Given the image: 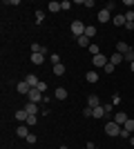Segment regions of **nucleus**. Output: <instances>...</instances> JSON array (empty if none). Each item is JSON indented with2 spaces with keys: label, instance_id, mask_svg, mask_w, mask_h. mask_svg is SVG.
Returning a JSON list of instances; mask_svg holds the SVG:
<instances>
[{
  "label": "nucleus",
  "instance_id": "30",
  "mask_svg": "<svg viewBox=\"0 0 134 149\" xmlns=\"http://www.w3.org/2000/svg\"><path fill=\"white\" fill-rule=\"evenodd\" d=\"M60 9H63V11L72 9V2H69V0H63V2H60Z\"/></svg>",
  "mask_w": 134,
  "mask_h": 149
},
{
  "label": "nucleus",
  "instance_id": "16",
  "mask_svg": "<svg viewBox=\"0 0 134 149\" xmlns=\"http://www.w3.org/2000/svg\"><path fill=\"white\" fill-rule=\"evenodd\" d=\"M112 22H114L116 27H125V16H123V13H119V16H114V18H112Z\"/></svg>",
  "mask_w": 134,
  "mask_h": 149
},
{
  "label": "nucleus",
  "instance_id": "36",
  "mask_svg": "<svg viewBox=\"0 0 134 149\" xmlns=\"http://www.w3.org/2000/svg\"><path fill=\"white\" fill-rule=\"evenodd\" d=\"M119 136H121V138H130L132 134H130V131H125V129H121V134H119Z\"/></svg>",
  "mask_w": 134,
  "mask_h": 149
},
{
  "label": "nucleus",
  "instance_id": "3",
  "mask_svg": "<svg viewBox=\"0 0 134 149\" xmlns=\"http://www.w3.org/2000/svg\"><path fill=\"white\" fill-rule=\"evenodd\" d=\"M27 100H29V102H36V105H38L40 100H45V96H43V93H40L36 87H34L32 91H29V96H27Z\"/></svg>",
  "mask_w": 134,
  "mask_h": 149
},
{
  "label": "nucleus",
  "instance_id": "15",
  "mask_svg": "<svg viewBox=\"0 0 134 149\" xmlns=\"http://www.w3.org/2000/svg\"><path fill=\"white\" fill-rule=\"evenodd\" d=\"M13 116H16V120H18V123H25V120H27V116H29V113H27L25 109H18V111L13 113Z\"/></svg>",
  "mask_w": 134,
  "mask_h": 149
},
{
  "label": "nucleus",
  "instance_id": "13",
  "mask_svg": "<svg viewBox=\"0 0 134 149\" xmlns=\"http://www.w3.org/2000/svg\"><path fill=\"white\" fill-rule=\"evenodd\" d=\"M130 49H132V47H130L128 42H116V51H119V54H123V56H125Z\"/></svg>",
  "mask_w": 134,
  "mask_h": 149
},
{
  "label": "nucleus",
  "instance_id": "5",
  "mask_svg": "<svg viewBox=\"0 0 134 149\" xmlns=\"http://www.w3.org/2000/svg\"><path fill=\"white\" fill-rule=\"evenodd\" d=\"M123 16H125V29H134V9L125 11Z\"/></svg>",
  "mask_w": 134,
  "mask_h": 149
},
{
  "label": "nucleus",
  "instance_id": "39",
  "mask_svg": "<svg viewBox=\"0 0 134 149\" xmlns=\"http://www.w3.org/2000/svg\"><path fill=\"white\" fill-rule=\"evenodd\" d=\"M94 149H98V147H94Z\"/></svg>",
  "mask_w": 134,
  "mask_h": 149
},
{
  "label": "nucleus",
  "instance_id": "23",
  "mask_svg": "<svg viewBox=\"0 0 134 149\" xmlns=\"http://www.w3.org/2000/svg\"><path fill=\"white\" fill-rule=\"evenodd\" d=\"M36 123H38V116H34V113H29V116H27V120H25L27 127H34Z\"/></svg>",
  "mask_w": 134,
  "mask_h": 149
},
{
  "label": "nucleus",
  "instance_id": "35",
  "mask_svg": "<svg viewBox=\"0 0 134 149\" xmlns=\"http://www.w3.org/2000/svg\"><path fill=\"white\" fill-rule=\"evenodd\" d=\"M51 62H54V65H58V62H60V56H58V54H51V58H49Z\"/></svg>",
  "mask_w": 134,
  "mask_h": 149
},
{
  "label": "nucleus",
  "instance_id": "6",
  "mask_svg": "<svg viewBox=\"0 0 134 149\" xmlns=\"http://www.w3.org/2000/svg\"><path fill=\"white\" fill-rule=\"evenodd\" d=\"M16 89H18V93H22V96H29V91H32V87H29V82H27V80L18 82V85H16Z\"/></svg>",
  "mask_w": 134,
  "mask_h": 149
},
{
  "label": "nucleus",
  "instance_id": "18",
  "mask_svg": "<svg viewBox=\"0 0 134 149\" xmlns=\"http://www.w3.org/2000/svg\"><path fill=\"white\" fill-rule=\"evenodd\" d=\"M85 80H87V82H96V80H98V74L92 69V71H87V74H85Z\"/></svg>",
  "mask_w": 134,
  "mask_h": 149
},
{
  "label": "nucleus",
  "instance_id": "34",
  "mask_svg": "<svg viewBox=\"0 0 134 149\" xmlns=\"http://www.w3.org/2000/svg\"><path fill=\"white\" fill-rule=\"evenodd\" d=\"M25 140H27V143H29V145H34V143H36V140H38V138L34 136V134H29V136H27V138H25Z\"/></svg>",
  "mask_w": 134,
  "mask_h": 149
},
{
  "label": "nucleus",
  "instance_id": "20",
  "mask_svg": "<svg viewBox=\"0 0 134 149\" xmlns=\"http://www.w3.org/2000/svg\"><path fill=\"white\" fill-rule=\"evenodd\" d=\"M76 42L81 45V47H87V49H89V45H92V40H89L87 36H81V38H76Z\"/></svg>",
  "mask_w": 134,
  "mask_h": 149
},
{
  "label": "nucleus",
  "instance_id": "28",
  "mask_svg": "<svg viewBox=\"0 0 134 149\" xmlns=\"http://www.w3.org/2000/svg\"><path fill=\"white\" fill-rule=\"evenodd\" d=\"M83 116H85V118H92V116H94V109H92V107H85V109H83Z\"/></svg>",
  "mask_w": 134,
  "mask_h": 149
},
{
  "label": "nucleus",
  "instance_id": "10",
  "mask_svg": "<svg viewBox=\"0 0 134 149\" xmlns=\"http://www.w3.org/2000/svg\"><path fill=\"white\" fill-rule=\"evenodd\" d=\"M16 136H18V138H27V136H29V127H27V125L22 123V125L18 127V129H16Z\"/></svg>",
  "mask_w": 134,
  "mask_h": 149
},
{
  "label": "nucleus",
  "instance_id": "9",
  "mask_svg": "<svg viewBox=\"0 0 134 149\" xmlns=\"http://www.w3.org/2000/svg\"><path fill=\"white\" fill-rule=\"evenodd\" d=\"M87 107H92V109H96V107H101V100H98V96H87Z\"/></svg>",
  "mask_w": 134,
  "mask_h": 149
},
{
  "label": "nucleus",
  "instance_id": "33",
  "mask_svg": "<svg viewBox=\"0 0 134 149\" xmlns=\"http://www.w3.org/2000/svg\"><path fill=\"white\" fill-rule=\"evenodd\" d=\"M89 51H92V56H98V54H101V51H98V47H96V45H89Z\"/></svg>",
  "mask_w": 134,
  "mask_h": 149
},
{
  "label": "nucleus",
  "instance_id": "32",
  "mask_svg": "<svg viewBox=\"0 0 134 149\" xmlns=\"http://www.w3.org/2000/svg\"><path fill=\"white\" fill-rule=\"evenodd\" d=\"M43 20H45V11H36V22H38V25H40Z\"/></svg>",
  "mask_w": 134,
  "mask_h": 149
},
{
  "label": "nucleus",
  "instance_id": "38",
  "mask_svg": "<svg viewBox=\"0 0 134 149\" xmlns=\"http://www.w3.org/2000/svg\"><path fill=\"white\" fill-rule=\"evenodd\" d=\"M130 143H132V147H134V136H130Z\"/></svg>",
  "mask_w": 134,
  "mask_h": 149
},
{
  "label": "nucleus",
  "instance_id": "29",
  "mask_svg": "<svg viewBox=\"0 0 134 149\" xmlns=\"http://www.w3.org/2000/svg\"><path fill=\"white\" fill-rule=\"evenodd\" d=\"M32 54H43V47H40L38 42H34L32 45Z\"/></svg>",
  "mask_w": 134,
  "mask_h": 149
},
{
  "label": "nucleus",
  "instance_id": "37",
  "mask_svg": "<svg viewBox=\"0 0 134 149\" xmlns=\"http://www.w3.org/2000/svg\"><path fill=\"white\" fill-rule=\"evenodd\" d=\"M130 71H132V74H134V62H130Z\"/></svg>",
  "mask_w": 134,
  "mask_h": 149
},
{
  "label": "nucleus",
  "instance_id": "11",
  "mask_svg": "<svg viewBox=\"0 0 134 149\" xmlns=\"http://www.w3.org/2000/svg\"><path fill=\"white\" fill-rule=\"evenodd\" d=\"M22 109H25L27 113H34V116L38 113V105H36V102H29V100H27V105L22 107Z\"/></svg>",
  "mask_w": 134,
  "mask_h": 149
},
{
  "label": "nucleus",
  "instance_id": "25",
  "mask_svg": "<svg viewBox=\"0 0 134 149\" xmlns=\"http://www.w3.org/2000/svg\"><path fill=\"white\" fill-rule=\"evenodd\" d=\"M123 129L132 134V131H134V118H128V120H125V125H123Z\"/></svg>",
  "mask_w": 134,
  "mask_h": 149
},
{
  "label": "nucleus",
  "instance_id": "12",
  "mask_svg": "<svg viewBox=\"0 0 134 149\" xmlns=\"http://www.w3.org/2000/svg\"><path fill=\"white\" fill-rule=\"evenodd\" d=\"M25 80L29 82V87H32V89H34V87H38V82H40V80H38V76H34V74L25 76Z\"/></svg>",
  "mask_w": 134,
  "mask_h": 149
},
{
  "label": "nucleus",
  "instance_id": "8",
  "mask_svg": "<svg viewBox=\"0 0 134 149\" xmlns=\"http://www.w3.org/2000/svg\"><path fill=\"white\" fill-rule=\"evenodd\" d=\"M128 118H130V116H128L125 111H116V113H114V123H119L121 127L125 125V120H128Z\"/></svg>",
  "mask_w": 134,
  "mask_h": 149
},
{
  "label": "nucleus",
  "instance_id": "19",
  "mask_svg": "<svg viewBox=\"0 0 134 149\" xmlns=\"http://www.w3.org/2000/svg\"><path fill=\"white\" fill-rule=\"evenodd\" d=\"M85 36L92 40V38L96 36V27H94V25H87V27H85Z\"/></svg>",
  "mask_w": 134,
  "mask_h": 149
},
{
  "label": "nucleus",
  "instance_id": "26",
  "mask_svg": "<svg viewBox=\"0 0 134 149\" xmlns=\"http://www.w3.org/2000/svg\"><path fill=\"white\" fill-rule=\"evenodd\" d=\"M103 116H105V109H103V105H101V107L94 109V118H103Z\"/></svg>",
  "mask_w": 134,
  "mask_h": 149
},
{
  "label": "nucleus",
  "instance_id": "7",
  "mask_svg": "<svg viewBox=\"0 0 134 149\" xmlns=\"http://www.w3.org/2000/svg\"><path fill=\"white\" fill-rule=\"evenodd\" d=\"M109 18H112V13H109V9H107V7L98 11V22H109Z\"/></svg>",
  "mask_w": 134,
  "mask_h": 149
},
{
  "label": "nucleus",
  "instance_id": "22",
  "mask_svg": "<svg viewBox=\"0 0 134 149\" xmlns=\"http://www.w3.org/2000/svg\"><path fill=\"white\" fill-rule=\"evenodd\" d=\"M47 9H49L51 13H56V11H60V2H56V0H51L49 5H47Z\"/></svg>",
  "mask_w": 134,
  "mask_h": 149
},
{
  "label": "nucleus",
  "instance_id": "21",
  "mask_svg": "<svg viewBox=\"0 0 134 149\" xmlns=\"http://www.w3.org/2000/svg\"><path fill=\"white\" fill-rule=\"evenodd\" d=\"M32 62H34V65H43L45 56H43V54H32Z\"/></svg>",
  "mask_w": 134,
  "mask_h": 149
},
{
  "label": "nucleus",
  "instance_id": "14",
  "mask_svg": "<svg viewBox=\"0 0 134 149\" xmlns=\"http://www.w3.org/2000/svg\"><path fill=\"white\" fill-rule=\"evenodd\" d=\"M65 71H67V69H65V65H63V62L54 65V76H65Z\"/></svg>",
  "mask_w": 134,
  "mask_h": 149
},
{
  "label": "nucleus",
  "instance_id": "31",
  "mask_svg": "<svg viewBox=\"0 0 134 149\" xmlns=\"http://www.w3.org/2000/svg\"><path fill=\"white\" fill-rule=\"evenodd\" d=\"M36 89H38L40 93H45V91H47V82H43V80H40V82H38V87H36Z\"/></svg>",
  "mask_w": 134,
  "mask_h": 149
},
{
  "label": "nucleus",
  "instance_id": "24",
  "mask_svg": "<svg viewBox=\"0 0 134 149\" xmlns=\"http://www.w3.org/2000/svg\"><path fill=\"white\" fill-rule=\"evenodd\" d=\"M56 98L58 100H65V98H67V89H65V87H58L56 89Z\"/></svg>",
  "mask_w": 134,
  "mask_h": 149
},
{
  "label": "nucleus",
  "instance_id": "2",
  "mask_svg": "<svg viewBox=\"0 0 134 149\" xmlns=\"http://www.w3.org/2000/svg\"><path fill=\"white\" fill-rule=\"evenodd\" d=\"M85 27H87V25H83L81 20H74V22H72V33H74L76 38L85 36Z\"/></svg>",
  "mask_w": 134,
  "mask_h": 149
},
{
  "label": "nucleus",
  "instance_id": "1",
  "mask_svg": "<svg viewBox=\"0 0 134 149\" xmlns=\"http://www.w3.org/2000/svg\"><path fill=\"white\" fill-rule=\"evenodd\" d=\"M121 129H123V127H121L119 123H114V120H109V123L105 125V134H107V136H112V138L119 136V134H121Z\"/></svg>",
  "mask_w": 134,
  "mask_h": 149
},
{
  "label": "nucleus",
  "instance_id": "4",
  "mask_svg": "<svg viewBox=\"0 0 134 149\" xmlns=\"http://www.w3.org/2000/svg\"><path fill=\"white\" fill-rule=\"evenodd\" d=\"M92 62H94V67H101V69H103V67L109 62V58H105L103 54H98V56H92Z\"/></svg>",
  "mask_w": 134,
  "mask_h": 149
},
{
  "label": "nucleus",
  "instance_id": "27",
  "mask_svg": "<svg viewBox=\"0 0 134 149\" xmlns=\"http://www.w3.org/2000/svg\"><path fill=\"white\" fill-rule=\"evenodd\" d=\"M114 65H112V62H107V65H105V67H103V71H105V74H114Z\"/></svg>",
  "mask_w": 134,
  "mask_h": 149
},
{
  "label": "nucleus",
  "instance_id": "17",
  "mask_svg": "<svg viewBox=\"0 0 134 149\" xmlns=\"http://www.w3.org/2000/svg\"><path fill=\"white\" fill-rule=\"evenodd\" d=\"M109 62H112L114 67H116V65H121V62H123V54H119V51H116V54H112V58H109Z\"/></svg>",
  "mask_w": 134,
  "mask_h": 149
}]
</instances>
